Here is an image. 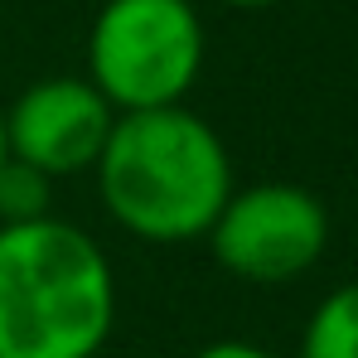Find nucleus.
Wrapping results in <instances>:
<instances>
[{"mask_svg":"<svg viewBox=\"0 0 358 358\" xmlns=\"http://www.w3.org/2000/svg\"><path fill=\"white\" fill-rule=\"evenodd\" d=\"M92 175L112 223L160 247L208 238L218 208L238 189L223 136L189 107L117 117Z\"/></svg>","mask_w":358,"mask_h":358,"instance_id":"obj_1","label":"nucleus"},{"mask_svg":"<svg viewBox=\"0 0 358 358\" xmlns=\"http://www.w3.org/2000/svg\"><path fill=\"white\" fill-rule=\"evenodd\" d=\"M117 324L112 262L83 228H0V358H97Z\"/></svg>","mask_w":358,"mask_h":358,"instance_id":"obj_2","label":"nucleus"},{"mask_svg":"<svg viewBox=\"0 0 358 358\" xmlns=\"http://www.w3.org/2000/svg\"><path fill=\"white\" fill-rule=\"evenodd\" d=\"M203 49L194 0H107L87 29V83L117 117L184 107L203 73Z\"/></svg>","mask_w":358,"mask_h":358,"instance_id":"obj_3","label":"nucleus"},{"mask_svg":"<svg viewBox=\"0 0 358 358\" xmlns=\"http://www.w3.org/2000/svg\"><path fill=\"white\" fill-rule=\"evenodd\" d=\"M213 262L252 286H286L305 276L329 247V213L320 194L286 179L233 189L208 228Z\"/></svg>","mask_w":358,"mask_h":358,"instance_id":"obj_4","label":"nucleus"},{"mask_svg":"<svg viewBox=\"0 0 358 358\" xmlns=\"http://www.w3.org/2000/svg\"><path fill=\"white\" fill-rule=\"evenodd\" d=\"M117 112L87 78H39L5 107V145L15 160L34 165L39 175L63 179L97 170Z\"/></svg>","mask_w":358,"mask_h":358,"instance_id":"obj_5","label":"nucleus"},{"mask_svg":"<svg viewBox=\"0 0 358 358\" xmlns=\"http://www.w3.org/2000/svg\"><path fill=\"white\" fill-rule=\"evenodd\" d=\"M300 358H358V276L315 305L300 334Z\"/></svg>","mask_w":358,"mask_h":358,"instance_id":"obj_6","label":"nucleus"},{"mask_svg":"<svg viewBox=\"0 0 358 358\" xmlns=\"http://www.w3.org/2000/svg\"><path fill=\"white\" fill-rule=\"evenodd\" d=\"M49 199H54V179L49 175H39L34 165L15 160V155L0 165V228L49 218Z\"/></svg>","mask_w":358,"mask_h":358,"instance_id":"obj_7","label":"nucleus"},{"mask_svg":"<svg viewBox=\"0 0 358 358\" xmlns=\"http://www.w3.org/2000/svg\"><path fill=\"white\" fill-rule=\"evenodd\" d=\"M189 358H276V354H266V349L252 344V339H213V344L194 349Z\"/></svg>","mask_w":358,"mask_h":358,"instance_id":"obj_8","label":"nucleus"},{"mask_svg":"<svg viewBox=\"0 0 358 358\" xmlns=\"http://www.w3.org/2000/svg\"><path fill=\"white\" fill-rule=\"evenodd\" d=\"M218 5H233V10H266V5H276V0H218Z\"/></svg>","mask_w":358,"mask_h":358,"instance_id":"obj_9","label":"nucleus"},{"mask_svg":"<svg viewBox=\"0 0 358 358\" xmlns=\"http://www.w3.org/2000/svg\"><path fill=\"white\" fill-rule=\"evenodd\" d=\"M10 160V145H5V107H0V165Z\"/></svg>","mask_w":358,"mask_h":358,"instance_id":"obj_10","label":"nucleus"}]
</instances>
